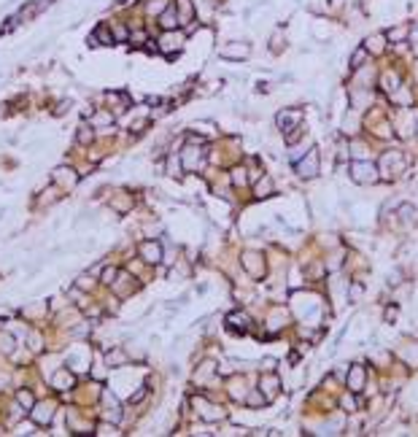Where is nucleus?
<instances>
[{
	"instance_id": "4",
	"label": "nucleus",
	"mask_w": 418,
	"mask_h": 437,
	"mask_svg": "<svg viewBox=\"0 0 418 437\" xmlns=\"http://www.w3.org/2000/svg\"><path fill=\"white\" fill-rule=\"evenodd\" d=\"M361 46L367 49V52L375 57V54H383L386 52V46H389V38H386V33H375V35H370V38H364V43Z\"/></svg>"
},
{
	"instance_id": "2",
	"label": "nucleus",
	"mask_w": 418,
	"mask_h": 437,
	"mask_svg": "<svg viewBox=\"0 0 418 437\" xmlns=\"http://www.w3.org/2000/svg\"><path fill=\"white\" fill-rule=\"evenodd\" d=\"M221 57H227V59H248V57H251V43H246V41H232L229 46L221 49Z\"/></svg>"
},
{
	"instance_id": "3",
	"label": "nucleus",
	"mask_w": 418,
	"mask_h": 437,
	"mask_svg": "<svg viewBox=\"0 0 418 437\" xmlns=\"http://www.w3.org/2000/svg\"><path fill=\"white\" fill-rule=\"evenodd\" d=\"M173 6H175V11H178V22L181 24H192L194 22V14H197L194 0H175Z\"/></svg>"
},
{
	"instance_id": "6",
	"label": "nucleus",
	"mask_w": 418,
	"mask_h": 437,
	"mask_svg": "<svg viewBox=\"0 0 418 437\" xmlns=\"http://www.w3.org/2000/svg\"><path fill=\"white\" fill-rule=\"evenodd\" d=\"M354 178L359 181V184H372V181L378 178L375 175V168H372V165H367V162H356L354 165Z\"/></svg>"
},
{
	"instance_id": "1",
	"label": "nucleus",
	"mask_w": 418,
	"mask_h": 437,
	"mask_svg": "<svg viewBox=\"0 0 418 437\" xmlns=\"http://www.w3.org/2000/svg\"><path fill=\"white\" fill-rule=\"evenodd\" d=\"M184 49V33L181 30H165V35L159 38V52L162 54H178Z\"/></svg>"
},
{
	"instance_id": "11",
	"label": "nucleus",
	"mask_w": 418,
	"mask_h": 437,
	"mask_svg": "<svg viewBox=\"0 0 418 437\" xmlns=\"http://www.w3.org/2000/svg\"><path fill=\"white\" fill-rule=\"evenodd\" d=\"M140 254H143L149 262H159V246L157 243H143L140 246Z\"/></svg>"
},
{
	"instance_id": "13",
	"label": "nucleus",
	"mask_w": 418,
	"mask_h": 437,
	"mask_svg": "<svg viewBox=\"0 0 418 437\" xmlns=\"http://www.w3.org/2000/svg\"><path fill=\"white\" fill-rule=\"evenodd\" d=\"M262 389L267 391V394H273V391L278 389V380H275V378H265V380H262Z\"/></svg>"
},
{
	"instance_id": "7",
	"label": "nucleus",
	"mask_w": 418,
	"mask_h": 437,
	"mask_svg": "<svg viewBox=\"0 0 418 437\" xmlns=\"http://www.w3.org/2000/svg\"><path fill=\"white\" fill-rule=\"evenodd\" d=\"M297 170H300V175H302V178H310V175H313L316 170H319V154H316V152H313V154H308V157H305V159L300 162V168H297Z\"/></svg>"
},
{
	"instance_id": "12",
	"label": "nucleus",
	"mask_w": 418,
	"mask_h": 437,
	"mask_svg": "<svg viewBox=\"0 0 418 437\" xmlns=\"http://www.w3.org/2000/svg\"><path fill=\"white\" fill-rule=\"evenodd\" d=\"M361 383H364V373H361V367H354V373H351V380H348V386L354 391H359L361 389Z\"/></svg>"
},
{
	"instance_id": "8",
	"label": "nucleus",
	"mask_w": 418,
	"mask_h": 437,
	"mask_svg": "<svg viewBox=\"0 0 418 437\" xmlns=\"http://www.w3.org/2000/svg\"><path fill=\"white\" fill-rule=\"evenodd\" d=\"M386 38H389V43H402L410 38V27L407 24H397V27H391L389 33H386Z\"/></svg>"
},
{
	"instance_id": "5",
	"label": "nucleus",
	"mask_w": 418,
	"mask_h": 437,
	"mask_svg": "<svg viewBox=\"0 0 418 437\" xmlns=\"http://www.w3.org/2000/svg\"><path fill=\"white\" fill-rule=\"evenodd\" d=\"M159 27L162 30H178L181 22H178V11H175V6L170 3L168 8H165L162 14H159Z\"/></svg>"
},
{
	"instance_id": "15",
	"label": "nucleus",
	"mask_w": 418,
	"mask_h": 437,
	"mask_svg": "<svg viewBox=\"0 0 418 437\" xmlns=\"http://www.w3.org/2000/svg\"><path fill=\"white\" fill-rule=\"evenodd\" d=\"M262 402H265V399H262L259 394H251L248 397V405H262Z\"/></svg>"
},
{
	"instance_id": "10",
	"label": "nucleus",
	"mask_w": 418,
	"mask_h": 437,
	"mask_svg": "<svg viewBox=\"0 0 418 437\" xmlns=\"http://www.w3.org/2000/svg\"><path fill=\"white\" fill-rule=\"evenodd\" d=\"M370 57H372V54H370V52H367V49H364V46H359V49H354V54H351V68H354V70H359V68H364V62H367V59H370Z\"/></svg>"
},
{
	"instance_id": "14",
	"label": "nucleus",
	"mask_w": 418,
	"mask_h": 437,
	"mask_svg": "<svg viewBox=\"0 0 418 437\" xmlns=\"http://www.w3.org/2000/svg\"><path fill=\"white\" fill-rule=\"evenodd\" d=\"M19 402H24V405L30 408V405H33V397H30L27 391H24V394H19Z\"/></svg>"
},
{
	"instance_id": "9",
	"label": "nucleus",
	"mask_w": 418,
	"mask_h": 437,
	"mask_svg": "<svg viewBox=\"0 0 418 437\" xmlns=\"http://www.w3.org/2000/svg\"><path fill=\"white\" fill-rule=\"evenodd\" d=\"M97 41H103L105 46H111V43L116 41V38H114V33H111V30H108V24H100V27L92 33V38H89V43H97Z\"/></svg>"
}]
</instances>
